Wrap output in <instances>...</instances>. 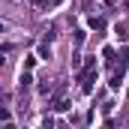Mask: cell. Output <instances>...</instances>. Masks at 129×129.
I'll use <instances>...</instances> for the list:
<instances>
[{"label":"cell","mask_w":129,"mask_h":129,"mask_svg":"<svg viewBox=\"0 0 129 129\" xmlns=\"http://www.w3.org/2000/svg\"><path fill=\"white\" fill-rule=\"evenodd\" d=\"M126 63H129V51H120V54H117V60H114V66H117V72H120V75H123Z\"/></svg>","instance_id":"obj_1"},{"label":"cell","mask_w":129,"mask_h":129,"mask_svg":"<svg viewBox=\"0 0 129 129\" xmlns=\"http://www.w3.org/2000/svg\"><path fill=\"white\" fill-rule=\"evenodd\" d=\"M90 27H93V30H105V21H102V18H90Z\"/></svg>","instance_id":"obj_2"},{"label":"cell","mask_w":129,"mask_h":129,"mask_svg":"<svg viewBox=\"0 0 129 129\" xmlns=\"http://www.w3.org/2000/svg\"><path fill=\"white\" fill-rule=\"evenodd\" d=\"M30 81H33L30 72H21V87H30Z\"/></svg>","instance_id":"obj_3"}]
</instances>
